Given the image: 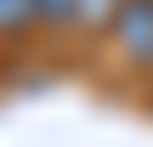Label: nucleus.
<instances>
[{
    "mask_svg": "<svg viewBox=\"0 0 153 147\" xmlns=\"http://www.w3.org/2000/svg\"><path fill=\"white\" fill-rule=\"evenodd\" d=\"M114 34H119L125 57L153 62V0H125L119 17H114Z\"/></svg>",
    "mask_w": 153,
    "mask_h": 147,
    "instance_id": "nucleus-1",
    "label": "nucleus"
},
{
    "mask_svg": "<svg viewBox=\"0 0 153 147\" xmlns=\"http://www.w3.org/2000/svg\"><path fill=\"white\" fill-rule=\"evenodd\" d=\"M28 23H40V0H0V34H17Z\"/></svg>",
    "mask_w": 153,
    "mask_h": 147,
    "instance_id": "nucleus-2",
    "label": "nucleus"
},
{
    "mask_svg": "<svg viewBox=\"0 0 153 147\" xmlns=\"http://www.w3.org/2000/svg\"><path fill=\"white\" fill-rule=\"evenodd\" d=\"M40 23H79V0H40Z\"/></svg>",
    "mask_w": 153,
    "mask_h": 147,
    "instance_id": "nucleus-3",
    "label": "nucleus"
}]
</instances>
